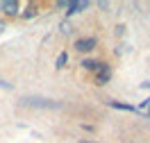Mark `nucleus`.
<instances>
[{"instance_id": "7", "label": "nucleus", "mask_w": 150, "mask_h": 143, "mask_svg": "<svg viewBox=\"0 0 150 143\" xmlns=\"http://www.w3.org/2000/svg\"><path fill=\"white\" fill-rule=\"evenodd\" d=\"M112 109H118V111H130V114H137V105H130V102H121V100H107L105 102Z\"/></svg>"}, {"instance_id": "3", "label": "nucleus", "mask_w": 150, "mask_h": 143, "mask_svg": "<svg viewBox=\"0 0 150 143\" xmlns=\"http://www.w3.org/2000/svg\"><path fill=\"white\" fill-rule=\"evenodd\" d=\"M112 77H114L112 64H109V61H100V59H98V66H96V70H93V82H96V86L109 84V82H112Z\"/></svg>"}, {"instance_id": "21", "label": "nucleus", "mask_w": 150, "mask_h": 143, "mask_svg": "<svg viewBox=\"0 0 150 143\" xmlns=\"http://www.w3.org/2000/svg\"><path fill=\"white\" fill-rule=\"evenodd\" d=\"M146 105H150V95H148V98H146Z\"/></svg>"}, {"instance_id": "15", "label": "nucleus", "mask_w": 150, "mask_h": 143, "mask_svg": "<svg viewBox=\"0 0 150 143\" xmlns=\"http://www.w3.org/2000/svg\"><path fill=\"white\" fill-rule=\"evenodd\" d=\"M66 2H68V0H55L52 7H55V9H66Z\"/></svg>"}, {"instance_id": "6", "label": "nucleus", "mask_w": 150, "mask_h": 143, "mask_svg": "<svg viewBox=\"0 0 150 143\" xmlns=\"http://www.w3.org/2000/svg\"><path fill=\"white\" fill-rule=\"evenodd\" d=\"M39 11H41V5H39L37 0H30V2H25V5L21 7L18 18H23V20H34L39 16Z\"/></svg>"}, {"instance_id": "11", "label": "nucleus", "mask_w": 150, "mask_h": 143, "mask_svg": "<svg viewBox=\"0 0 150 143\" xmlns=\"http://www.w3.org/2000/svg\"><path fill=\"white\" fill-rule=\"evenodd\" d=\"M125 32H127V27H125L123 23L114 25V37H116V39H123V37H125Z\"/></svg>"}, {"instance_id": "5", "label": "nucleus", "mask_w": 150, "mask_h": 143, "mask_svg": "<svg viewBox=\"0 0 150 143\" xmlns=\"http://www.w3.org/2000/svg\"><path fill=\"white\" fill-rule=\"evenodd\" d=\"M21 7H23V5H21L18 0H2V18H5V20L18 18Z\"/></svg>"}, {"instance_id": "20", "label": "nucleus", "mask_w": 150, "mask_h": 143, "mask_svg": "<svg viewBox=\"0 0 150 143\" xmlns=\"http://www.w3.org/2000/svg\"><path fill=\"white\" fill-rule=\"evenodd\" d=\"M0 16H2V0H0Z\"/></svg>"}, {"instance_id": "10", "label": "nucleus", "mask_w": 150, "mask_h": 143, "mask_svg": "<svg viewBox=\"0 0 150 143\" xmlns=\"http://www.w3.org/2000/svg\"><path fill=\"white\" fill-rule=\"evenodd\" d=\"M57 30H59V34H64V37H71L73 34V25H71V20H59V25H57Z\"/></svg>"}, {"instance_id": "8", "label": "nucleus", "mask_w": 150, "mask_h": 143, "mask_svg": "<svg viewBox=\"0 0 150 143\" xmlns=\"http://www.w3.org/2000/svg\"><path fill=\"white\" fill-rule=\"evenodd\" d=\"M68 61H71V55H68V50H62L55 59V70H64L68 66Z\"/></svg>"}, {"instance_id": "2", "label": "nucleus", "mask_w": 150, "mask_h": 143, "mask_svg": "<svg viewBox=\"0 0 150 143\" xmlns=\"http://www.w3.org/2000/svg\"><path fill=\"white\" fill-rule=\"evenodd\" d=\"M96 48H98V37H93V34H89V37H77L73 41V50L80 52V55H84V57H91V52H93Z\"/></svg>"}, {"instance_id": "14", "label": "nucleus", "mask_w": 150, "mask_h": 143, "mask_svg": "<svg viewBox=\"0 0 150 143\" xmlns=\"http://www.w3.org/2000/svg\"><path fill=\"white\" fill-rule=\"evenodd\" d=\"M98 9H100V11H109V9H112V2H107V0H100V2H98Z\"/></svg>"}, {"instance_id": "12", "label": "nucleus", "mask_w": 150, "mask_h": 143, "mask_svg": "<svg viewBox=\"0 0 150 143\" xmlns=\"http://www.w3.org/2000/svg\"><path fill=\"white\" fill-rule=\"evenodd\" d=\"M125 52H127V46H125V43H118V46L114 48V55H116V57H121Z\"/></svg>"}, {"instance_id": "18", "label": "nucleus", "mask_w": 150, "mask_h": 143, "mask_svg": "<svg viewBox=\"0 0 150 143\" xmlns=\"http://www.w3.org/2000/svg\"><path fill=\"white\" fill-rule=\"evenodd\" d=\"M139 89H143V91H150V80H143L139 84Z\"/></svg>"}, {"instance_id": "19", "label": "nucleus", "mask_w": 150, "mask_h": 143, "mask_svg": "<svg viewBox=\"0 0 150 143\" xmlns=\"http://www.w3.org/2000/svg\"><path fill=\"white\" fill-rule=\"evenodd\" d=\"M80 143H98V141H91V139H80Z\"/></svg>"}, {"instance_id": "16", "label": "nucleus", "mask_w": 150, "mask_h": 143, "mask_svg": "<svg viewBox=\"0 0 150 143\" xmlns=\"http://www.w3.org/2000/svg\"><path fill=\"white\" fill-rule=\"evenodd\" d=\"M80 127H82L84 132H89V134H91V132H96V125H91V123H82Z\"/></svg>"}, {"instance_id": "9", "label": "nucleus", "mask_w": 150, "mask_h": 143, "mask_svg": "<svg viewBox=\"0 0 150 143\" xmlns=\"http://www.w3.org/2000/svg\"><path fill=\"white\" fill-rule=\"evenodd\" d=\"M77 66L82 68V70H86V73H93L96 66H98V59H96V57H82Z\"/></svg>"}, {"instance_id": "4", "label": "nucleus", "mask_w": 150, "mask_h": 143, "mask_svg": "<svg viewBox=\"0 0 150 143\" xmlns=\"http://www.w3.org/2000/svg\"><path fill=\"white\" fill-rule=\"evenodd\" d=\"M89 7H91L89 0H68V2H66V9H64V18L71 20L75 14H82V11H86Z\"/></svg>"}, {"instance_id": "1", "label": "nucleus", "mask_w": 150, "mask_h": 143, "mask_svg": "<svg viewBox=\"0 0 150 143\" xmlns=\"http://www.w3.org/2000/svg\"><path fill=\"white\" fill-rule=\"evenodd\" d=\"M21 105L32 107V109H62V102L50 100V98H41V95H23L21 98Z\"/></svg>"}, {"instance_id": "17", "label": "nucleus", "mask_w": 150, "mask_h": 143, "mask_svg": "<svg viewBox=\"0 0 150 143\" xmlns=\"http://www.w3.org/2000/svg\"><path fill=\"white\" fill-rule=\"evenodd\" d=\"M7 25H9V20H5L2 16H0V34H2L5 30H7Z\"/></svg>"}, {"instance_id": "13", "label": "nucleus", "mask_w": 150, "mask_h": 143, "mask_svg": "<svg viewBox=\"0 0 150 143\" xmlns=\"http://www.w3.org/2000/svg\"><path fill=\"white\" fill-rule=\"evenodd\" d=\"M0 89H5V91H14V84H11L9 80H5V77H0Z\"/></svg>"}]
</instances>
